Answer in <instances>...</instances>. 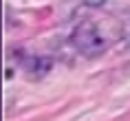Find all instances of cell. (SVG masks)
Listing matches in <instances>:
<instances>
[{"label": "cell", "mask_w": 130, "mask_h": 121, "mask_svg": "<svg viewBox=\"0 0 130 121\" xmlns=\"http://www.w3.org/2000/svg\"><path fill=\"white\" fill-rule=\"evenodd\" d=\"M24 68H27V75L33 77V79H42L44 75H48V71L53 68V62L48 57H42V55H35V57H29L24 62Z\"/></svg>", "instance_id": "obj_2"}, {"label": "cell", "mask_w": 130, "mask_h": 121, "mask_svg": "<svg viewBox=\"0 0 130 121\" xmlns=\"http://www.w3.org/2000/svg\"><path fill=\"white\" fill-rule=\"evenodd\" d=\"M84 5H86V7H104V5H106V0H82Z\"/></svg>", "instance_id": "obj_3"}, {"label": "cell", "mask_w": 130, "mask_h": 121, "mask_svg": "<svg viewBox=\"0 0 130 121\" xmlns=\"http://www.w3.org/2000/svg\"><path fill=\"white\" fill-rule=\"evenodd\" d=\"M71 42H73L77 53L86 55V57H95V55L106 51V38H104V33L99 31V27L95 22H82L73 31Z\"/></svg>", "instance_id": "obj_1"}]
</instances>
